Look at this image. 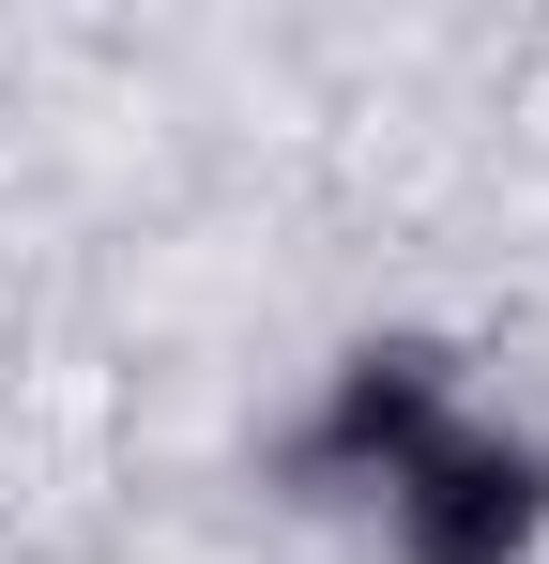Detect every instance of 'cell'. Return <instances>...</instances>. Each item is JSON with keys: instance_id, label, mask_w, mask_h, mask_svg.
<instances>
[{"instance_id": "6da1fadb", "label": "cell", "mask_w": 549, "mask_h": 564, "mask_svg": "<svg viewBox=\"0 0 549 564\" xmlns=\"http://www.w3.org/2000/svg\"><path fill=\"white\" fill-rule=\"evenodd\" d=\"M535 534H549V458L504 427H443L397 473V550L412 564H519Z\"/></svg>"}, {"instance_id": "7a4b0ae2", "label": "cell", "mask_w": 549, "mask_h": 564, "mask_svg": "<svg viewBox=\"0 0 549 564\" xmlns=\"http://www.w3.org/2000/svg\"><path fill=\"white\" fill-rule=\"evenodd\" d=\"M443 443V351L428 336H397V351H352V381H336V412H321V458L336 473H397Z\"/></svg>"}]
</instances>
